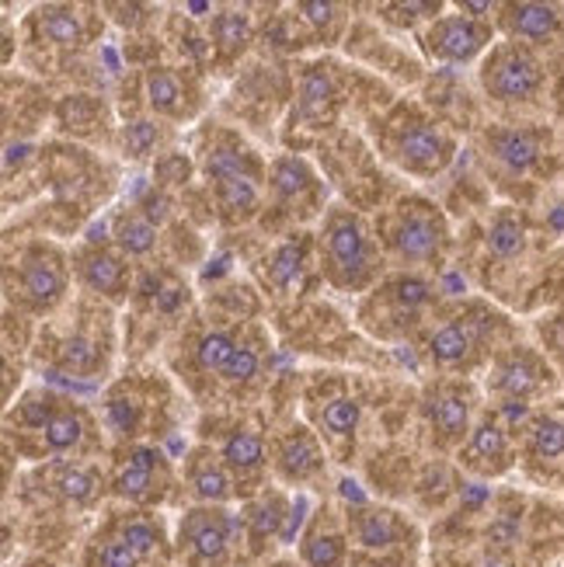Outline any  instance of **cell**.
Wrapping results in <instances>:
<instances>
[{
	"instance_id": "obj_4",
	"label": "cell",
	"mask_w": 564,
	"mask_h": 567,
	"mask_svg": "<svg viewBox=\"0 0 564 567\" xmlns=\"http://www.w3.org/2000/svg\"><path fill=\"white\" fill-rule=\"evenodd\" d=\"M383 240L387 248L394 251L401 261L408 265H432L443 258L447 244H450V230L447 219L432 203L425 199H404L398 203V209L387 216L383 224Z\"/></svg>"
},
{
	"instance_id": "obj_39",
	"label": "cell",
	"mask_w": 564,
	"mask_h": 567,
	"mask_svg": "<svg viewBox=\"0 0 564 567\" xmlns=\"http://www.w3.org/2000/svg\"><path fill=\"white\" fill-rule=\"evenodd\" d=\"M91 567H151L122 536H105L91 550Z\"/></svg>"
},
{
	"instance_id": "obj_46",
	"label": "cell",
	"mask_w": 564,
	"mask_h": 567,
	"mask_svg": "<svg viewBox=\"0 0 564 567\" xmlns=\"http://www.w3.org/2000/svg\"><path fill=\"white\" fill-rule=\"evenodd\" d=\"M561 97H564V78H561Z\"/></svg>"
},
{
	"instance_id": "obj_22",
	"label": "cell",
	"mask_w": 564,
	"mask_h": 567,
	"mask_svg": "<svg viewBox=\"0 0 564 567\" xmlns=\"http://www.w3.org/2000/svg\"><path fill=\"white\" fill-rule=\"evenodd\" d=\"M338 105H341V91H338L335 73L321 63L307 66L304 78H300V91H297L300 118L310 130H321V126H328V122H335Z\"/></svg>"
},
{
	"instance_id": "obj_10",
	"label": "cell",
	"mask_w": 564,
	"mask_h": 567,
	"mask_svg": "<svg viewBox=\"0 0 564 567\" xmlns=\"http://www.w3.org/2000/svg\"><path fill=\"white\" fill-rule=\"evenodd\" d=\"M349 539L362 557H390V554H404L411 544V523L394 508H380V505H359L349 512Z\"/></svg>"
},
{
	"instance_id": "obj_24",
	"label": "cell",
	"mask_w": 564,
	"mask_h": 567,
	"mask_svg": "<svg viewBox=\"0 0 564 567\" xmlns=\"http://www.w3.org/2000/svg\"><path fill=\"white\" fill-rule=\"evenodd\" d=\"M203 171H206L209 185L230 182V178H262L258 157L230 133H219L216 140H209L206 154H203Z\"/></svg>"
},
{
	"instance_id": "obj_3",
	"label": "cell",
	"mask_w": 564,
	"mask_h": 567,
	"mask_svg": "<svg viewBox=\"0 0 564 567\" xmlns=\"http://www.w3.org/2000/svg\"><path fill=\"white\" fill-rule=\"evenodd\" d=\"M70 286V268L66 258L53 248V244H32L24 248L18 265L8 272V296L24 313H53Z\"/></svg>"
},
{
	"instance_id": "obj_23",
	"label": "cell",
	"mask_w": 564,
	"mask_h": 567,
	"mask_svg": "<svg viewBox=\"0 0 564 567\" xmlns=\"http://www.w3.org/2000/svg\"><path fill=\"white\" fill-rule=\"evenodd\" d=\"M429 303V286L422 279H390L383 289H377V296L362 310V320H383V324H404L408 317H414V310H422Z\"/></svg>"
},
{
	"instance_id": "obj_7",
	"label": "cell",
	"mask_w": 564,
	"mask_h": 567,
	"mask_svg": "<svg viewBox=\"0 0 564 567\" xmlns=\"http://www.w3.org/2000/svg\"><path fill=\"white\" fill-rule=\"evenodd\" d=\"M175 474L154 446H130L112 471V495L130 505H161L171 495Z\"/></svg>"
},
{
	"instance_id": "obj_34",
	"label": "cell",
	"mask_w": 564,
	"mask_h": 567,
	"mask_svg": "<svg viewBox=\"0 0 564 567\" xmlns=\"http://www.w3.org/2000/svg\"><path fill=\"white\" fill-rule=\"evenodd\" d=\"M115 536H122L126 544L146 560V564H154L167 554V544H164V529L161 523H154L151 515H133V519H122Z\"/></svg>"
},
{
	"instance_id": "obj_15",
	"label": "cell",
	"mask_w": 564,
	"mask_h": 567,
	"mask_svg": "<svg viewBox=\"0 0 564 567\" xmlns=\"http://www.w3.org/2000/svg\"><path fill=\"white\" fill-rule=\"evenodd\" d=\"M219 456H224L227 471L237 484V495H262V481L268 471L265 439L252 425H230L219 442Z\"/></svg>"
},
{
	"instance_id": "obj_41",
	"label": "cell",
	"mask_w": 564,
	"mask_h": 567,
	"mask_svg": "<svg viewBox=\"0 0 564 567\" xmlns=\"http://www.w3.org/2000/svg\"><path fill=\"white\" fill-rule=\"evenodd\" d=\"M341 11L346 8H338V4H300L297 21L317 39H335V24H341V18H346Z\"/></svg>"
},
{
	"instance_id": "obj_21",
	"label": "cell",
	"mask_w": 564,
	"mask_h": 567,
	"mask_svg": "<svg viewBox=\"0 0 564 567\" xmlns=\"http://www.w3.org/2000/svg\"><path fill=\"white\" fill-rule=\"evenodd\" d=\"M268 185H273L276 199L293 209V213H314V206L321 203V182H317V175L310 171L307 161L300 157H279L273 161V167H268Z\"/></svg>"
},
{
	"instance_id": "obj_8",
	"label": "cell",
	"mask_w": 564,
	"mask_h": 567,
	"mask_svg": "<svg viewBox=\"0 0 564 567\" xmlns=\"http://www.w3.org/2000/svg\"><path fill=\"white\" fill-rule=\"evenodd\" d=\"M419 42L439 63H471L492 45V24L468 18V14L432 18V24L419 35Z\"/></svg>"
},
{
	"instance_id": "obj_5",
	"label": "cell",
	"mask_w": 564,
	"mask_h": 567,
	"mask_svg": "<svg viewBox=\"0 0 564 567\" xmlns=\"http://www.w3.org/2000/svg\"><path fill=\"white\" fill-rule=\"evenodd\" d=\"M481 84L488 97H495L502 105H523L533 102L544 87V66L520 42L495 45L488 60L481 63Z\"/></svg>"
},
{
	"instance_id": "obj_9",
	"label": "cell",
	"mask_w": 564,
	"mask_h": 567,
	"mask_svg": "<svg viewBox=\"0 0 564 567\" xmlns=\"http://www.w3.org/2000/svg\"><path fill=\"white\" fill-rule=\"evenodd\" d=\"M102 313H84L73 331H66L57 344V369L66 377H81L91 380L109 365V352H112V334L109 324H102Z\"/></svg>"
},
{
	"instance_id": "obj_2",
	"label": "cell",
	"mask_w": 564,
	"mask_h": 567,
	"mask_svg": "<svg viewBox=\"0 0 564 567\" xmlns=\"http://www.w3.org/2000/svg\"><path fill=\"white\" fill-rule=\"evenodd\" d=\"M383 151L408 175L432 178L453 161V140L419 112H398L383 126Z\"/></svg>"
},
{
	"instance_id": "obj_43",
	"label": "cell",
	"mask_w": 564,
	"mask_h": 567,
	"mask_svg": "<svg viewBox=\"0 0 564 567\" xmlns=\"http://www.w3.org/2000/svg\"><path fill=\"white\" fill-rule=\"evenodd\" d=\"M492 248L499 255H512L523 244V227H520V219H512V216H499L495 219V227H492Z\"/></svg>"
},
{
	"instance_id": "obj_19",
	"label": "cell",
	"mask_w": 564,
	"mask_h": 567,
	"mask_svg": "<svg viewBox=\"0 0 564 567\" xmlns=\"http://www.w3.org/2000/svg\"><path fill=\"white\" fill-rule=\"evenodd\" d=\"M314 272V258H310V240L304 234H293L283 244H276L273 255L265 258L262 276L265 286H273L279 296L304 292Z\"/></svg>"
},
{
	"instance_id": "obj_32",
	"label": "cell",
	"mask_w": 564,
	"mask_h": 567,
	"mask_svg": "<svg viewBox=\"0 0 564 567\" xmlns=\"http://www.w3.org/2000/svg\"><path fill=\"white\" fill-rule=\"evenodd\" d=\"M146 97H151V109L164 118H185L192 112L188 105V87L182 78L167 66H154L146 73Z\"/></svg>"
},
{
	"instance_id": "obj_18",
	"label": "cell",
	"mask_w": 564,
	"mask_h": 567,
	"mask_svg": "<svg viewBox=\"0 0 564 567\" xmlns=\"http://www.w3.org/2000/svg\"><path fill=\"white\" fill-rule=\"evenodd\" d=\"M460 466L478 477H499L512 466V446L509 432L499 417H484V422L468 435V442L460 446Z\"/></svg>"
},
{
	"instance_id": "obj_31",
	"label": "cell",
	"mask_w": 564,
	"mask_h": 567,
	"mask_svg": "<svg viewBox=\"0 0 564 567\" xmlns=\"http://www.w3.org/2000/svg\"><path fill=\"white\" fill-rule=\"evenodd\" d=\"M216 188V209L227 224H248L262 206V178H230Z\"/></svg>"
},
{
	"instance_id": "obj_40",
	"label": "cell",
	"mask_w": 564,
	"mask_h": 567,
	"mask_svg": "<svg viewBox=\"0 0 564 567\" xmlns=\"http://www.w3.org/2000/svg\"><path fill=\"white\" fill-rule=\"evenodd\" d=\"M495 154L512 167H530L536 161V154H541V146H536V140L530 133L509 130V133L495 136Z\"/></svg>"
},
{
	"instance_id": "obj_13",
	"label": "cell",
	"mask_w": 564,
	"mask_h": 567,
	"mask_svg": "<svg viewBox=\"0 0 564 567\" xmlns=\"http://www.w3.org/2000/svg\"><path fill=\"white\" fill-rule=\"evenodd\" d=\"M488 328H492V317L488 313H460V317H450L443 328H435L425 352L435 365L443 369H463L471 365L484 341H488Z\"/></svg>"
},
{
	"instance_id": "obj_30",
	"label": "cell",
	"mask_w": 564,
	"mask_h": 567,
	"mask_svg": "<svg viewBox=\"0 0 564 567\" xmlns=\"http://www.w3.org/2000/svg\"><path fill=\"white\" fill-rule=\"evenodd\" d=\"M300 560L307 567H346L349 564V536L328 523H314L300 539Z\"/></svg>"
},
{
	"instance_id": "obj_12",
	"label": "cell",
	"mask_w": 564,
	"mask_h": 567,
	"mask_svg": "<svg viewBox=\"0 0 564 567\" xmlns=\"http://www.w3.org/2000/svg\"><path fill=\"white\" fill-rule=\"evenodd\" d=\"M91 432H94L91 414L81 404L63 401L39 429L21 435V450L32 453V456H66V453L84 450Z\"/></svg>"
},
{
	"instance_id": "obj_25",
	"label": "cell",
	"mask_w": 564,
	"mask_h": 567,
	"mask_svg": "<svg viewBox=\"0 0 564 567\" xmlns=\"http://www.w3.org/2000/svg\"><path fill=\"white\" fill-rule=\"evenodd\" d=\"M289 512H293V502L279 495V491H262V495H255V502L244 512V533H248L252 554H258L268 539H283Z\"/></svg>"
},
{
	"instance_id": "obj_37",
	"label": "cell",
	"mask_w": 564,
	"mask_h": 567,
	"mask_svg": "<svg viewBox=\"0 0 564 567\" xmlns=\"http://www.w3.org/2000/svg\"><path fill=\"white\" fill-rule=\"evenodd\" d=\"M530 453L536 460H564V417L541 414L530 425Z\"/></svg>"
},
{
	"instance_id": "obj_35",
	"label": "cell",
	"mask_w": 564,
	"mask_h": 567,
	"mask_svg": "<svg viewBox=\"0 0 564 567\" xmlns=\"http://www.w3.org/2000/svg\"><path fill=\"white\" fill-rule=\"evenodd\" d=\"M115 244H119V251L130 258L151 255L157 244V227L143 213H122L115 219Z\"/></svg>"
},
{
	"instance_id": "obj_28",
	"label": "cell",
	"mask_w": 564,
	"mask_h": 567,
	"mask_svg": "<svg viewBox=\"0 0 564 567\" xmlns=\"http://www.w3.org/2000/svg\"><path fill=\"white\" fill-rule=\"evenodd\" d=\"M35 32L49 45L81 49L88 42V18L70 4H49L35 11Z\"/></svg>"
},
{
	"instance_id": "obj_29",
	"label": "cell",
	"mask_w": 564,
	"mask_h": 567,
	"mask_svg": "<svg viewBox=\"0 0 564 567\" xmlns=\"http://www.w3.org/2000/svg\"><path fill=\"white\" fill-rule=\"evenodd\" d=\"M49 491H53L63 505L84 508L102 495V477H98V471L88 463H57L53 471H49Z\"/></svg>"
},
{
	"instance_id": "obj_36",
	"label": "cell",
	"mask_w": 564,
	"mask_h": 567,
	"mask_svg": "<svg viewBox=\"0 0 564 567\" xmlns=\"http://www.w3.org/2000/svg\"><path fill=\"white\" fill-rule=\"evenodd\" d=\"M258 365H262V341L258 338H237L227 365L219 369V380L230 383V386H244V383L255 380Z\"/></svg>"
},
{
	"instance_id": "obj_1",
	"label": "cell",
	"mask_w": 564,
	"mask_h": 567,
	"mask_svg": "<svg viewBox=\"0 0 564 567\" xmlns=\"http://www.w3.org/2000/svg\"><path fill=\"white\" fill-rule=\"evenodd\" d=\"M321 265L331 286L359 292L377 276V244L362 219L349 209H331L321 234Z\"/></svg>"
},
{
	"instance_id": "obj_26",
	"label": "cell",
	"mask_w": 564,
	"mask_h": 567,
	"mask_svg": "<svg viewBox=\"0 0 564 567\" xmlns=\"http://www.w3.org/2000/svg\"><path fill=\"white\" fill-rule=\"evenodd\" d=\"M502 29L512 42H547L561 32V11L554 4H509Z\"/></svg>"
},
{
	"instance_id": "obj_17",
	"label": "cell",
	"mask_w": 564,
	"mask_h": 567,
	"mask_svg": "<svg viewBox=\"0 0 564 567\" xmlns=\"http://www.w3.org/2000/svg\"><path fill=\"white\" fill-rule=\"evenodd\" d=\"M273 466L279 481L307 484L325 474V450L314 432H307L304 425H293L273 442Z\"/></svg>"
},
{
	"instance_id": "obj_11",
	"label": "cell",
	"mask_w": 564,
	"mask_h": 567,
	"mask_svg": "<svg viewBox=\"0 0 564 567\" xmlns=\"http://www.w3.org/2000/svg\"><path fill=\"white\" fill-rule=\"evenodd\" d=\"M425 422L435 435L439 446H463L471 429V414H474V390L468 383H435L425 393Z\"/></svg>"
},
{
	"instance_id": "obj_16",
	"label": "cell",
	"mask_w": 564,
	"mask_h": 567,
	"mask_svg": "<svg viewBox=\"0 0 564 567\" xmlns=\"http://www.w3.org/2000/svg\"><path fill=\"white\" fill-rule=\"evenodd\" d=\"M73 272H78L81 286L102 300H126L133 272L122 255H115L112 248H102V244H84V248L73 255Z\"/></svg>"
},
{
	"instance_id": "obj_6",
	"label": "cell",
	"mask_w": 564,
	"mask_h": 567,
	"mask_svg": "<svg viewBox=\"0 0 564 567\" xmlns=\"http://www.w3.org/2000/svg\"><path fill=\"white\" fill-rule=\"evenodd\" d=\"M234 519L224 505H195L178 523V557L188 567H224L230 560Z\"/></svg>"
},
{
	"instance_id": "obj_42",
	"label": "cell",
	"mask_w": 564,
	"mask_h": 567,
	"mask_svg": "<svg viewBox=\"0 0 564 567\" xmlns=\"http://www.w3.org/2000/svg\"><path fill=\"white\" fill-rule=\"evenodd\" d=\"M234 344H237V338L230 331H209L199 341V349H195V359H199V365L206 369V373H219V369L227 365Z\"/></svg>"
},
{
	"instance_id": "obj_45",
	"label": "cell",
	"mask_w": 564,
	"mask_h": 567,
	"mask_svg": "<svg viewBox=\"0 0 564 567\" xmlns=\"http://www.w3.org/2000/svg\"><path fill=\"white\" fill-rule=\"evenodd\" d=\"M24 567H53V564H45V560H32V564H24Z\"/></svg>"
},
{
	"instance_id": "obj_33",
	"label": "cell",
	"mask_w": 564,
	"mask_h": 567,
	"mask_svg": "<svg viewBox=\"0 0 564 567\" xmlns=\"http://www.w3.org/2000/svg\"><path fill=\"white\" fill-rule=\"evenodd\" d=\"M209 39H213V53L219 56V60H237L244 49H248V42H252V18L244 14V11H234V8H227V11H219L216 18H213V32H209Z\"/></svg>"
},
{
	"instance_id": "obj_27",
	"label": "cell",
	"mask_w": 564,
	"mask_h": 567,
	"mask_svg": "<svg viewBox=\"0 0 564 567\" xmlns=\"http://www.w3.org/2000/svg\"><path fill=\"white\" fill-rule=\"evenodd\" d=\"M317 429H321L325 442L346 456L356 442V429H359V404L349 393H335L321 408H317Z\"/></svg>"
},
{
	"instance_id": "obj_44",
	"label": "cell",
	"mask_w": 564,
	"mask_h": 567,
	"mask_svg": "<svg viewBox=\"0 0 564 567\" xmlns=\"http://www.w3.org/2000/svg\"><path fill=\"white\" fill-rule=\"evenodd\" d=\"M188 171H192V164H188L185 154H164L157 161V182L161 185H185L188 182Z\"/></svg>"
},
{
	"instance_id": "obj_14",
	"label": "cell",
	"mask_w": 564,
	"mask_h": 567,
	"mask_svg": "<svg viewBox=\"0 0 564 567\" xmlns=\"http://www.w3.org/2000/svg\"><path fill=\"white\" fill-rule=\"evenodd\" d=\"M551 369L541 355H533L526 349H512L505 355L495 359L492 377H488V386L492 393L505 401H533L551 386Z\"/></svg>"
},
{
	"instance_id": "obj_20",
	"label": "cell",
	"mask_w": 564,
	"mask_h": 567,
	"mask_svg": "<svg viewBox=\"0 0 564 567\" xmlns=\"http://www.w3.org/2000/svg\"><path fill=\"white\" fill-rule=\"evenodd\" d=\"M185 481L188 491L203 505H227L237 495V484L227 471V463L209 446H195L185 460Z\"/></svg>"
},
{
	"instance_id": "obj_38",
	"label": "cell",
	"mask_w": 564,
	"mask_h": 567,
	"mask_svg": "<svg viewBox=\"0 0 564 567\" xmlns=\"http://www.w3.org/2000/svg\"><path fill=\"white\" fill-rule=\"evenodd\" d=\"M157 143H161V126L151 118H136L122 130V154H126L130 161L151 157L157 151Z\"/></svg>"
}]
</instances>
